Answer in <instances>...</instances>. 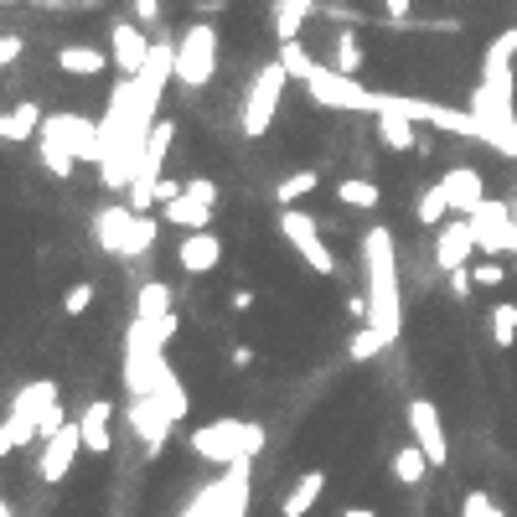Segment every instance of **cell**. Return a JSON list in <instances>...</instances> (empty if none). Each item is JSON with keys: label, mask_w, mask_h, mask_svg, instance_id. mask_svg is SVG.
I'll list each match as a JSON object with an SVG mask.
<instances>
[{"label": "cell", "mask_w": 517, "mask_h": 517, "mask_svg": "<svg viewBox=\"0 0 517 517\" xmlns=\"http://www.w3.org/2000/svg\"><path fill=\"white\" fill-rule=\"evenodd\" d=\"M440 181H445V192H450V207L461 212V218H471V212L486 202V187H481V171H476V166H450Z\"/></svg>", "instance_id": "obj_17"}, {"label": "cell", "mask_w": 517, "mask_h": 517, "mask_svg": "<svg viewBox=\"0 0 517 517\" xmlns=\"http://www.w3.org/2000/svg\"><path fill=\"white\" fill-rule=\"evenodd\" d=\"M378 140H383L388 150H419V145H424L419 130H414V119L399 114V109H383V114H378Z\"/></svg>", "instance_id": "obj_21"}, {"label": "cell", "mask_w": 517, "mask_h": 517, "mask_svg": "<svg viewBox=\"0 0 517 517\" xmlns=\"http://www.w3.org/2000/svg\"><path fill=\"white\" fill-rule=\"evenodd\" d=\"M223 11V0H197V16H218Z\"/></svg>", "instance_id": "obj_50"}, {"label": "cell", "mask_w": 517, "mask_h": 517, "mask_svg": "<svg viewBox=\"0 0 517 517\" xmlns=\"http://www.w3.org/2000/svg\"><path fill=\"white\" fill-rule=\"evenodd\" d=\"M192 455H202V461L212 466H233V461H254V455L264 450V424L254 419H212L202 424V430H192Z\"/></svg>", "instance_id": "obj_3"}, {"label": "cell", "mask_w": 517, "mask_h": 517, "mask_svg": "<svg viewBox=\"0 0 517 517\" xmlns=\"http://www.w3.org/2000/svg\"><path fill=\"white\" fill-rule=\"evenodd\" d=\"M316 187H321V171H316V166H311V171H295V176H285L280 187H275V202H280V207H295L300 197H311Z\"/></svg>", "instance_id": "obj_31"}, {"label": "cell", "mask_w": 517, "mask_h": 517, "mask_svg": "<svg viewBox=\"0 0 517 517\" xmlns=\"http://www.w3.org/2000/svg\"><path fill=\"white\" fill-rule=\"evenodd\" d=\"M135 21L140 26H156L161 21V0H135Z\"/></svg>", "instance_id": "obj_45"}, {"label": "cell", "mask_w": 517, "mask_h": 517, "mask_svg": "<svg viewBox=\"0 0 517 517\" xmlns=\"http://www.w3.org/2000/svg\"><path fill=\"white\" fill-rule=\"evenodd\" d=\"M383 11H388V21H404L414 11V0H383Z\"/></svg>", "instance_id": "obj_46"}, {"label": "cell", "mask_w": 517, "mask_h": 517, "mask_svg": "<svg viewBox=\"0 0 517 517\" xmlns=\"http://www.w3.org/2000/svg\"><path fill=\"white\" fill-rule=\"evenodd\" d=\"M471 290H476V275H471V264H466V269H450V295H455V300H466Z\"/></svg>", "instance_id": "obj_40"}, {"label": "cell", "mask_w": 517, "mask_h": 517, "mask_svg": "<svg viewBox=\"0 0 517 517\" xmlns=\"http://www.w3.org/2000/svg\"><path fill=\"white\" fill-rule=\"evenodd\" d=\"M471 228H476V243H481L486 259L512 254V202H492V197H486L471 212Z\"/></svg>", "instance_id": "obj_11"}, {"label": "cell", "mask_w": 517, "mask_h": 517, "mask_svg": "<svg viewBox=\"0 0 517 517\" xmlns=\"http://www.w3.org/2000/svg\"><path fill=\"white\" fill-rule=\"evenodd\" d=\"M94 238H99L104 254H119V259L145 254V249H140V212H135L130 202H125V207H104L99 218H94Z\"/></svg>", "instance_id": "obj_9"}, {"label": "cell", "mask_w": 517, "mask_h": 517, "mask_svg": "<svg viewBox=\"0 0 517 517\" xmlns=\"http://www.w3.org/2000/svg\"><path fill=\"white\" fill-rule=\"evenodd\" d=\"M135 316H140V321H150V326L166 321V316H171V290H166L161 280L140 285V295H135Z\"/></svg>", "instance_id": "obj_28"}, {"label": "cell", "mask_w": 517, "mask_h": 517, "mask_svg": "<svg viewBox=\"0 0 517 517\" xmlns=\"http://www.w3.org/2000/svg\"><path fill=\"white\" fill-rule=\"evenodd\" d=\"M409 435H414V445L430 455V466L440 471L445 461H450V440H445V424H440V409L430 404V399H409Z\"/></svg>", "instance_id": "obj_12"}, {"label": "cell", "mask_w": 517, "mask_h": 517, "mask_svg": "<svg viewBox=\"0 0 517 517\" xmlns=\"http://www.w3.org/2000/svg\"><path fill=\"white\" fill-rule=\"evenodd\" d=\"M450 212H455V207H450L445 181H435V187H424V192H419V207H414V218H419V223H445Z\"/></svg>", "instance_id": "obj_30"}, {"label": "cell", "mask_w": 517, "mask_h": 517, "mask_svg": "<svg viewBox=\"0 0 517 517\" xmlns=\"http://www.w3.org/2000/svg\"><path fill=\"white\" fill-rule=\"evenodd\" d=\"M42 104H32V99H21L16 109H6V119H0V140L6 145H16V140H32V135H42Z\"/></svg>", "instance_id": "obj_19"}, {"label": "cell", "mask_w": 517, "mask_h": 517, "mask_svg": "<svg viewBox=\"0 0 517 517\" xmlns=\"http://www.w3.org/2000/svg\"><path fill=\"white\" fill-rule=\"evenodd\" d=\"M73 161H78V156H73V150H68L63 140H47V135H42V166H47L52 176H63V181H68V176H73Z\"/></svg>", "instance_id": "obj_34"}, {"label": "cell", "mask_w": 517, "mask_h": 517, "mask_svg": "<svg viewBox=\"0 0 517 517\" xmlns=\"http://www.w3.org/2000/svg\"><path fill=\"white\" fill-rule=\"evenodd\" d=\"M57 68L73 73V78H94V73H104L109 63H104V52H99V47L68 42V47H57Z\"/></svg>", "instance_id": "obj_22"}, {"label": "cell", "mask_w": 517, "mask_h": 517, "mask_svg": "<svg viewBox=\"0 0 517 517\" xmlns=\"http://www.w3.org/2000/svg\"><path fill=\"white\" fill-rule=\"evenodd\" d=\"M471 275H476L481 290H497L507 280V269H502V259H471Z\"/></svg>", "instance_id": "obj_36"}, {"label": "cell", "mask_w": 517, "mask_h": 517, "mask_svg": "<svg viewBox=\"0 0 517 517\" xmlns=\"http://www.w3.org/2000/svg\"><path fill=\"white\" fill-rule=\"evenodd\" d=\"M321 492H326V471L316 466V471H306L290 492H285V502H280V517H306L316 502H321Z\"/></svg>", "instance_id": "obj_20"}, {"label": "cell", "mask_w": 517, "mask_h": 517, "mask_svg": "<svg viewBox=\"0 0 517 517\" xmlns=\"http://www.w3.org/2000/svg\"><path fill=\"white\" fill-rule=\"evenodd\" d=\"M187 197H197V202H207V207H218V187H212L207 176H192V181H187Z\"/></svg>", "instance_id": "obj_41"}, {"label": "cell", "mask_w": 517, "mask_h": 517, "mask_svg": "<svg viewBox=\"0 0 517 517\" xmlns=\"http://www.w3.org/2000/svg\"><path fill=\"white\" fill-rule=\"evenodd\" d=\"M181 192H187V187H181V181H176V176H161V181H156V207H166V202H176Z\"/></svg>", "instance_id": "obj_42"}, {"label": "cell", "mask_w": 517, "mask_h": 517, "mask_svg": "<svg viewBox=\"0 0 517 517\" xmlns=\"http://www.w3.org/2000/svg\"><path fill=\"white\" fill-rule=\"evenodd\" d=\"M166 373H171L166 347L156 342L150 321H140V316H135L130 337H125V383H130V393H135V399H140V393H156Z\"/></svg>", "instance_id": "obj_4"}, {"label": "cell", "mask_w": 517, "mask_h": 517, "mask_svg": "<svg viewBox=\"0 0 517 517\" xmlns=\"http://www.w3.org/2000/svg\"><path fill=\"white\" fill-rule=\"evenodd\" d=\"M218 259H223V243H218V233H207V228L187 233V238H181V249H176V264L187 269V275H207V269H218Z\"/></svg>", "instance_id": "obj_16"}, {"label": "cell", "mask_w": 517, "mask_h": 517, "mask_svg": "<svg viewBox=\"0 0 517 517\" xmlns=\"http://www.w3.org/2000/svg\"><path fill=\"white\" fill-rule=\"evenodd\" d=\"M88 306H94V285H88V280L68 285V295H63V316H83Z\"/></svg>", "instance_id": "obj_37"}, {"label": "cell", "mask_w": 517, "mask_h": 517, "mask_svg": "<svg viewBox=\"0 0 517 517\" xmlns=\"http://www.w3.org/2000/svg\"><path fill=\"white\" fill-rule=\"evenodd\" d=\"M21 52H26V42H21L16 32H6V37H0V63H6V68L16 63V57H21Z\"/></svg>", "instance_id": "obj_44"}, {"label": "cell", "mask_w": 517, "mask_h": 517, "mask_svg": "<svg viewBox=\"0 0 517 517\" xmlns=\"http://www.w3.org/2000/svg\"><path fill=\"white\" fill-rule=\"evenodd\" d=\"M337 202L352 207V212H373L383 202V192H378V181H368V176H347V181H337Z\"/></svg>", "instance_id": "obj_25"}, {"label": "cell", "mask_w": 517, "mask_h": 517, "mask_svg": "<svg viewBox=\"0 0 517 517\" xmlns=\"http://www.w3.org/2000/svg\"><path fill=\"white\" fill-rule=\"evenodd\" d=\"M63 424H68V419H63V404H52V409L37 419V430H42V440H47V435H57V430H63Z\"/></svg>", "instance_id": "obj_43"}, {"label": "cell", "mask_w": 517, "mask_h": 517, "mask_svg": "<svg viewBox=\"0 0 517 517\" xmlns=\"http://www.w3.org/2000/svg\"><path fill=\"white\" fill-rule=\"evenodd\" d=\"M47 140H63L78 161H104V130L94 125V119H83V114H47V125H42Z\"/></svg>", "instance_id": "obj_10"}, {"label": "cell", "mask_w": 517, "mask_h": 517, "mask_svg": "<svg viewBox=\"0 0 517 517\" xmlns=\"http://www.w3.org/2000/svg\"><path fill=\"white\" fill-rule=\"evenodd\" d=\"M254 306V290H233V311H249Z\"/></svg>", "instance_id": "obj_49"}, {"label": "cell", "mask_w": 517, "mask_h": 517, "mask_svg": "<svg viewBox=\"0 0 517 517\" xmlns=\"http://www.w3.org/2000/svg\"><path fill=\"white\" fill-rule=\"evenodd\" d=\"M486 326H492V342L497 347H517V306H512V300H497Z\"/></svg>", "instance_id": "obj_32"}, {"label": "cell", "mask_w": 517, "mask_h": 517, "mask_svg": "<svg viewBox=\"0 0 517 517\" xmlns=\"http://www.w3.org/2000/svg\"><path fill=\"white\" fill-rule=\"evenodd\" d=\"M316 6H321V0H280V6H275V37L295 42L300 26H306V16H316Z\"/></svg>", "instance_id": "obj_24"}, {"label": "cell", "mask_w": 517, "mask_h": 517, "mask_svg": "<svg viewBox=\"0 0 517 517\" xmlns=\"http://www.w3.org/2000/svg\"><path fill=\"white\" fill-rule=\"evenodd\" d=\"M424 476H430V455H424L419 445H399V450H393V481H399V486H419Z\"/></svg>", "instance_id": "obj_27"}, {"label": "cell", "mask_w": 517, "mask_h": 517, "mask_svg": "<svg viewBox=\"0 0 517 517\" xmlns=\"http://www.w3.org/2000/svg\"><path fill=\"white\" fill-rule=\"evenodd\" d=\"M78 450H83V424H78V419H68L57 435H47V445H42V461H37V476H42L47 486H57V481H63V476L73 471Z\"/></svg>", "instance_id": "obj_13"}, {"label": "cell", "mask_w": 517, "mask_h": 517, "mask_svg": "<svg viewBox=\"0 0 517 517\" xmlns=\"http://www.w3.org/2000/svg\"><path fill=\"white\" fill-rule=\"evenodd\" d=\"M497 517H507V512H502V507H497Z\"/></svg>", "instance_id": "obj_52"}, {"label": "cell", "mask_w": 517, "mask_h": 517, "mask_svg": "<svg viewBox=\"0 0 517 517\" xmlns=\"http://www.w3.org/2000/svg\"><path fill=\"white\" fill-rule=\"evenodd\" d=\"M280 63L295 73V83L306 88V94L326 109H342V114H383V94H373V88H362L352 73H337L331 63H316V57H306V47L300 42H280Z\"/></svg>", "instance_id": "obj_1"}, {"label": "cell", "mask_w": 517, "mask_h": 517, "mask_svg": "<svg viewBox=\"0 0 517 517\" xmlns=\"http://www.w3.org/2000/svg\"><path fill=\"white\" fill-rule=\"evenodd\" d=\"M171 424H176V414L166 409L161 393H140V399L130 404V430H135V440L145 445V461H156V455L166 450Z\"/></svg>", "instance_id": "obj_8"}, {"label": "cell", "mask_w": 517, "mask_h": 517, "mask_svg": "<svg viewBox=\"0 0 517 517\" xmlns=\"http://www.w3.org/2000/svg\"><path fill=\"white\" fill-rule=\"evenodd\" d=\"M476 249H481V243H476L471 218H445V223H440V238H435V269H440V275H450V269H466Z\"/></svg>", "instance_id": "obj_14"}, {"label": "cell", "mask_w": 517, "mask_h": 517, "mask_svg": "<svg viewBox=\"0 0 517 517\" xmlns=\"http://www.w3.org/2000/svg\"><path fill=\"white\" fill-rule=\"evenodd\" d=\"M331 68H337V73H362V42L352 37V32H342L337 37V47H331Z\"/></svg>", "instance_id": "obj_33"}, {"label": "cell", "mask_w": 517, "mask_h": 517, "mask_svg": "<svg viewBox=\"0 0 517 517\" xmlns=\"http://www.w3.org/2000/svg\"><path fill=\"white\" fill-rule=\"evenodd\" d=\"M42 430H37V419H26V414H6V424H0V450H6V455H16V450H26V445H32Z\"/></svg>", "instance_id": "obj_29"}, {"label": "cell", "mask_w": 517, "mask_h": 517, "mask_svg": "<svg viewBox=\"0 0 517 517\" xmlns=\"http://www.w3.org/2000/svg\"><path fill=\"white\" fill-rule=\"evenodd\" d=\"M280 233H285L290 249L316 269V275H337V254L321 243V228H316V218H311L306 207H285L280 212Z\"/></svg>", "instance_id": "obj_7"}, {"label": "cell", "mask_w": 517, "mask_h": 517, "mask_svg": "<svg viewBox=\"0 0 517 517\" xmlns=\"http://www.w3.org/2000/svg\"><path fill=\"white\" fill-rule=\"evenodd\" d=\"M342 517H378V512H373V507H347Z\"/></svg>", "instance_id": "obj_51"}, {"label": "cell", "mask_w": 517, "mask_h": 517, "mask_svg": "<svg viewBox=\"0 0 517 517\" xmlns=\"http://www.w3.org/2000/svg\"><path fill=\"white\" fill-rule=\"evenodd\" d=\"M156 393H161V399H166V409H171L176 419H181V414H187V393H181V383H176V373H166Z\"/></svg>", "instance_id": "obj_38"}, {"label": "cell", "mask_w": 517, "mask_h": 517, "mask_svg": "<svg viewBox=\"0 0 517 517\" xmlns=\"http://www.w3.org/2000/svg\"><path fill=\"white\" fill-rule=\"evenodd\" d=\"M78 424H83V450L88 455H109L114 450V430H109V424H114V404L109 399H94L78 414Z\"/></svg>", "instance_id": "obj_18"}, {"label": "cell", "mask_w": 517, "mask_h": 517, "mask_svg": "<svg viewBox=\"0 0 517 517\" xmlns=\"http://www.w3.org/2000/svg\"><path fill=\"white\" fill-rule=\"evenodd\" d=\"M347 316H352V321H368V295H352V300H347Z\"/></svg>", "instance_id": "obj_47"}, {"label": "cell", "mask_w": 517, "mask_h": 517, "mask_svg": "<svg viewBox=\"0 0 517 517\" xmlns=\"http://www.w3.org/2000/svg\"><path fill=\"white\" fill-rule=\"evenodd\" d=\"M52 404H57V383H47V378L26 383V388L16 393V399H11V409H16V414H26V419H42Z\"/></svg>", "instance_id": "obj_26"}, {"label": "cell", "mask_w": 517, "mask_h": 517, "mask_svg": "<svg viewBox=\"0 0 517 517\" xmlns=\"http://www.w3.org/2000/svg\"><path fill=\"white\" fill-rule=\"evenodd\" d=\"M290 78H295V73L280 63V57L254 73L249 99H243V135H249V140L269 135V125H275V114H280V99H285V83H290Z\"/></svg>", "instance_id": "obj_5"}, {"label": "cell", "mask_w": 517, "mask_h": 517, "mask_svg": "<svg viewBox=\"0 0 517 517\" xmlns=\"http://www.w3.org/2000/svg\"><path fill=\"white\" fill-rule=\"evenodd\" d=\"M150 47H156V42H145V26H140V21H114V26H109V63L125 73V78H135V73L145 68Z\"/></svg>", "instance_id": "obj_15"}, {"label": "cell", "mask_w": 517, "mask_h": 517, "mask_svg": "<svg viewBox=\"0 0 517 517\" xmlns=\"http://www.w3.org/2000/svg\"><path fill=\"white\" fill-rule=\"evenodd\" d=\"M383 347H388V342L378 337V331H373L368 321H362V331H352V347H347V352H352V362H373Z\"/></svg>", "instance_id": "obj_35"}, {"label": "cell", "mask_w": 517, "mask_h": 517, "mask_svg": "<svg viewBox=\"0 0 517 517\" xmlns=\"http://www.w3.org/2000/svg\"><path fill=\"white\" fill-rule=\"evenodd\" d=\"M362 264H368V326L393 347L404 331V295H399V259H393L388 228H368V238H362Z\"/></svg>", "instance_id": "obj_2"}, {"label": "cell", "mask_w": 517, "mask_h": 517, "mask_svg": "<svg viewBox=\"0 0 517 517\" xmlns=\"http://www.w3.org/2000/svg\"><path fill=\"white\" fill-rule=\"evenodd\" d=\"M26 6H37V11H73L78 0H26Z\"/></svg>", "instance_id": "obj_48"}, {"label": "cell", "mask_w": 517, "mask_h": 517, "mask_svg": "<svg viewBox=\"0 0 517 517\" xmlns=\"http://www.w3.org/2000/svg\"><path fill=\"white\" fill-rule=\"evenodd\" d=\"M461 517H497V502L486 497V492H466V502H461Z\"/></svg>", "instance_id": "obj_39"}, {"label": "cell", "mask_w": 517, "mask_h": 517, "mask_svg": "<svg viewBox=\"0 0 517 517\" xmlns=\"http://www.w3.org/2000/svg\"><path fill=\"white\" fill-rule=\"evenodd\" d=\"M512 259H517V254H512Z\"/></svg>", "instance_id": "obj_53"}, {"label": "cell", "mask_w": 517, "mask_h": 517, "mask_svg": "<svg viewBox=\"0 0 517 517\" xmlns=\"http://www.w3.org/2000/svg\"><path fill=\"white\" fill-rule=\"evenodd\" d=\"M212 73H218V32H212V21L202 16L176 37V83L181 88H207Z\"/></svg>", "instance_id": "obj_6"}, {"label": "cell", "mask_w": 517, "mask_h": 517, "mask_svg": "<svg viewBox=\"0 0 517 517\" xmlns=\"http://www.w3.org/2000/svg\"><path fill=\"white\" fill-rule=\"evenodd\" d=\"M161 218H166V223H176V228H187V233H197V228H207V223H212V207L181 192L176 202H166V207H161Z\"/></svg>", "instance_id": "obj_23"}]
</instances>
